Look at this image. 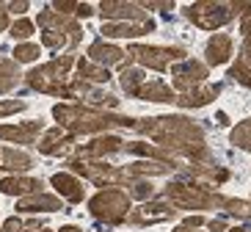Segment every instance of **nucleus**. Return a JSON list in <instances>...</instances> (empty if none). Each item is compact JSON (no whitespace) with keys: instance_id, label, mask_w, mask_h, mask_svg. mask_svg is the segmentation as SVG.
<instances>
[{"instance_id":"nucleus-40","label":"nucleus","mask_w":251,"mask_h":232,"mask_svg":"<svg viewBox=\"0 0 251 232\" xmlns=\"http://www.w3.org/2000/svg\"><path fill=\"white\" fill-rule=\"evenodd\" d=\"M6 25H8V14L3 11V8H0V30L6 28Z\"/></svg>"},{"instance_id":"nucleus-7","label":"nucleus","mask_w":251,"mask_h":232,"mask_svg":"<svg viewBox=\"0 0 251 232\" xmlns=\"http://www.w3.org/2000/svg\"><path fill=\"white\" fill-rule=\"evenodd\" d=\"M188 17L199 28L213 30L218 25L229 23L235 14H232V6H226V3H196V6H188Z\"/></svg>"},{"instance_id":"nucleus-13","label":"nucleus","mask_w":251,"mask_h":232,"mask_svg":"<svg viewBox=\"0 0 251 232\" xmlns=\"http://www.w3.org/2000/svg\"><path fill=\"white\" fill-rule=\"evenodd\" d=\"M39 133H42V122H25V125H17V128H0L3 141H17V144L36 141Z\"/></svg>"},{"instance_id":"nucleus-25","label":"nucleus","mask_w":251,"mask_h":232,"mask_svg":"<svg viewBox=\"0 0 251 232\" xmlns=\"http://www.w3.org/2000/svg\"><path fill=\"white\" fill-rule=\"evenodd\" d=\"M17 80V72H14V64L11 61H0V91H8Z\"/></svg>"},{"instance_id":"nucleus-36","label":"nucleus","mask_w":251,"mask_h":232,"mask_svg":"<svg viewBox=\"0 0 251 232\" xmlns=\"http://www.w3.org/2000/svg\"><path fill=\"white\" fill-rule=\"evenodd\" d=\"M210 230H213V232H224V230H226V224H224L221 218H213V221H210Z\"/></svg>"},{"instance_id":"nucleus-19","label":"nucleus","mask_w":251,"mask_h":232,"mask_svg":"<svg viewBox=\"0 0 251 232\" xmlns=\"http://www.w3.org/2000/svg\"><path fill=\"white\" fill-rule=\"evenodd\" d=\"M133 97L149 100V103H152V100H157V103H166V100H174V91H171L163 80H144L138 89H135Z\"/></svg>"},{"instance_id":"nucleus-2","label":"nucleus","mask_w":251,"mask_h":232,"mask_svg":"<svg viewBox=\"0 0 251 232\" xmlns=\"http://www.w3.org/2000/svg\"><path fill=\"white\" fill-rule=\"evenodd\" d=\"M52 116L61 122V128L69 130V133H97V130L105 128H135L133 119L127 116H116V113H102L97 108H89V105L72 103V105H55L52 108Z\"/></svg>"},{"instance_id":"nucleus-23","label":"nucleus","mask_w":251,"mask_h":232,"mask_svg":"<svg viewBox=\"0 0 251 232\" xmlns=\"http://www.w3.org/2000/svg\"><path fill=\"white\" fill-rule=\"evenodd\" d=\"M0 169H8V172H25V169H30V155L17 152V150H3V155H0Z\"/></svg>"},{"instance_id":"nucleus-18","label":"nucleus","mask_w":251,"mask_h":232,"mask_svg":"<svg viewBox=\"0 0 251 232\" xmlns=\"http://www.w3.org/2000/svg\"><path fill=\"white\" fill-rule=\"evenodd\" d=\"M52 188L55 191H61V196H67L69 202H80L83 199V185L77 177H72V174L61 172V174H52Z\"/></svg>"},{"instance_id":"nucleus-27","label":"nucleus","mask_w":251,"mask_h":232,"mask_svg":"<svg viewBox=\"0 0 251 232\" xmlns=\"http://www.w3.org/2000/svg\"><path fill=\"white\" fill-rule=\"evenodd\" d=\"M14 58L17 61H36L39 58V45H17Z\"/></svg>"},{"instance_id":"nucleus-9","label":"nucleus","mask_w":251,"mask_h":232,"mask_svg":"<svg viewBox=\"0 0 251 232\" xmlns=\"http://www.w3.org/2000/svg\"><path fill=\"white\" fill-rule=\"evenodd\" d=\"M171 75H174L177 89H182V94H185V91H193V89H199V86H201V80L207 77V67H204V64H199V61L185 58L182 64L171 67Z\"/></svg>"},{"instance_id":"nucleus-26","label":"nucleus","mask_w":251,"mask_h":232,"mask_svg":"<svg viewBox=\"0 0 251 232\" xmlns=\"http://www.w3.org/2000/svg\"><path fill=\"white\" fill-rule=\"evenodd\" d=\"M232 141H235L237 147H243V150H251V119L243 122V125L232 133Z\"/></svg>"},{"instance_id":"nucleus-34","label":"nucleus","mask_w":251,"mask_h":232,"mask_svg":"<svg viewBox=\"0 0 251 232\" xmlns=\"http://www.w3.org/2000/svg\"><path fill=\"white\" fill-rule=\"evenodd\" d=\"M243 64H246V67H251V39L243 45Z\"/></svg>"},{"instance_id":"nucleus-29","label":"nucleus","mask_w":251,"mask_h":232,"mask_svg":"<svg viewBox=\"0 0 251 232\" xmlns=\"http://www.w3.org/2000/svg\"><path fill=\"white\" fill-rule=\"evenodd\" d=\"M226 210L232 216H240V218H251V205L249 202H237V199H229Z\"/></svg>"},{"instance_id":"nucleus-17","label":"nucleus","mask_w":251,"mask_h":232,"mask_svg":"<svg viewBox=\"0 0 251 232\" xmlns=\"http://www.w3.org/2000/svg\"><path fill=\"white\" fill-rule=\"evenodd\" d=\"M152 28H155L152 20H144V23H111V25H102V33L105 36H144Z\"/></svg>"},{"instance_id":"nucleus-5","label":"nucleus","mask_w":251,"mask_h":232,"mask_svg":"<svg viewBox=\"0 0 251 232\" xmlns=\"http://www.w3.org/2000/svg\"><path fill=\"white\" fill-rule=\"evenodd\" d=\"M89 207H91V213H94L97 218H105V221L116 224V221L127 218L130 196H127L125 191H119V188H105V191H100V194L91 199Z\"/></svg>"},{"instance_id":"nucleus-4","label":"nucleus","mask_w":251,"mask_h":232,"mask_svg":"<svg viewBox=\"0 0 251 232\" xmlns=\"http://www.w3.org/2000/svg\"><path fill=\"white\" fill-rule=\"evenodd\" d=\"M166 199L177 207H188V210H204V207H226L229 199L213 194V191H204L199 185H185V182H174V185L166 188Z\"/></svg>"},{"instance_id":"nucleus-22","label":"nucleus","mask_w":251,"mask_h":232,"mask_svg":"<svg viewBox=\"0 0 251 232\" xmlns=\"http://www.w3.org/2000/svg\"><path fill=\"white\" fill-rule=\"evenodd\" d=\"M232 55V39L229 36H213L207 42V61L210 64H224Z\"/></svg>"},{"instance_id":"nucleus-38","label":"nucleus","mask_w":251,"mask_h":232,"mask_svg":"<svg viewBox=\"0 0 251 232\" xmlns=\"http://www.w3.org/2000/svg\"><path fill=\"white\" fill-rule=\"evenodd\" d=\"M199 224H204V218H201V216H193V218L185 221V227H199Z\"/></svg>"},{"instance_id":"nucleus-24","label":"nucleus","mask_w":251,"mask_h":232,"mask_svg":"<svg viewBox=\"0 0 251 232\" xmlns=\"http://www.w3.org/2000/svg\"><path fill=\"white\" fill-rule=\"evenodd\" d=\"M77 72H80L83 80H94V83H105V80H108V69L97 67V64H91V61H80V64H77Z\"/></svg>"},{"instance_id":"nucleus-12","label":"nucleus","mask_w":251,"mask_h":232,"mask_svg":"<svg viewBox=\"0 0 251 232\" xmlns=\"http://www.w3.org/2000/svg\"><path fill=\"white\" fill-rule=\"evenodd\" d=\"M100 8H102V17H108V20H127V23H144L147 20V14L135 3H102Z\"/></svg>"},{"instance_id":"nucleus-6","label":"nucleus","mask_w":251,"mask_h":232,"mask_svg":"<svg viewBox=\"0 0 251 232\" xmlns=\"http://www.w3.org/2000/svg\"><path fill=\"white\" fill-rule=\"evenodd\" d=\"M69 169L86 174V177H89L91 182H97V185H122V182H130V174L127 172H119V169H113V166H108V163H91V160H83V157L72 160Z\"/></svg>"},{"instance_id":"nucleus-10","label":"nucleus","mask_w":251,"mask_h":232,"mask_svg":"<svg viewBox=\"0 0 251 232\" xmlns=\"http://www.w3.org/2000/svg\"><path fill=\"white\" fill-rule=\"evenodd\" d=\"M72 141H75V133H67L64 128H55V130H47L45 133L39 150L45 152V155H64V152H69Z\"/></svg>"},{"instance_id":"nucleus-42","label":"nucleus","mask_w":251,"mask_h":232,"mask_svg":"<svg viewBox=\"0 0 251 232\" xmlns=\"http://www.w3.org/2000/svg\"><path fill=\"white\" fill-rule=\"evenodd\" d=\"M229 232H249V230H243V227H235V230H229Z\"/></svg>"},{"instance_id":"nucleus-41","label":"nucleus","mask_w":251,"mask_h":232,"mask_svg":"<svg viewBox=\"0 0 251 232\" xmlns=\"http://www.w3.org/2000/svg\"><path fill=\"white\" fill-rule=\"evenodd\" d=\"M61 232H83L80 227H61Z\"/></svg>"},{"instance_id":"nucleus-37","label":"nucleus","mask_w":251,"mask_h":232,"mask_svg":"<svg viewBox=\"0 0 251 232\" xmlns=\"http://www.w3.org/2000/svg\"><path fill=\"white\" fill-rule=\"evenodd\" d=\"M147 8H157V11H171V3H147Z\"/></svg>"},{"instance_id":"nucleus-1","label":"nucleus","mask_w":251,"mask_h":232,"mask_svg":"<svg viewBox=\"0 0 251 232\" xmlns=\"http://www.w3.org/2000/svg\"><path fill=\"white\" fill-rule=\"evenodd\" d=\"M135 130L169 147L171 152H185L193 160H207V150L201 144V130L182 116H160V119H141Z\"/></svg>"},{"instance_id":"nucleus-31","label":"nucleus","mask_w":251,"mask_h":232,"mask_svg":"<svg viewBox=\"0 0 251 232\" xmlns=\"http://www.w3.org/2000/svg\"><path fill=\"white\" fill-rule=\"evenodd\" d=\"M152 191H155V188H152V182H147V180H138L133 185V196H135V199H147V196H152Z\"/></svg>"},{"instance_id":"nucleus-3","label":"nucleus","mask_w":251,"mask_h":232,"mask_svg":"<svg viewBox=\"0 0 251 232\" xmlns=\"http://www.w3.org/2000/svg\"><path fill=\"white\" fill-rule=\"evenodd\" d=\"M39 25L45 28V45L52 47V50H58V47H75L80 42V28H77V23L69 20V17L52 14L50 8L42 11Z\"/></svg>"},{"instance_id":"nucleus-30","label":"nucleus","mask_w":251,"mask_h":232,"mask_svg":"<svg viewBox=\"0 0 251 232\" xmlns=\"http://www.w3.org/2000/svg\"><path fill=\"white\" fill-rule=\"evenodd\" d=\"M11 33H14L17 39H28L30 33H33V23H28V20H17V23L11 25Z\"/></svg>"},{"instance_id":"nucleus-11","label":"nucleus","mask_w":251,"mask_h":232,"mask_svg":"<svg viewBox=\"0 0 251 232\" xmlns=\"http://www.w3.org/2000/svg\"><path fill=\"white\" fill-rule=\"evenodd\" d=\"M122 147H125L122 138H116V135H102V138H94L91 144L80 147V157H83V160H97V157H102V155L119 152Z\"/></svg>"},{"instance_id":"nucleus-8","label":"nucleus","mask_w":251,"mask_h":232,"mask_svg":"<svg viewBox=\"0 0 251 232\" xmlns=\"http://www.w3.org/2000/svg\"><path fill=\"white\" fill-rule=\"evenodd\" d=\"M130 55L138 58V64L152 69H169L171 61L185 58L182 47H144V45H133L130 47Z\"/></svg>"},{"instance_id":"nucleus-15","label":"nucleus","mask_w":251,"mask_h":232,"mask_svg":"<svg viewBox=\"0 0 251 232\" xmlns=\"http://www.w3.org/2000/svg\"><path fill=\"white\" fill-rule=\"evenodd\" d=\"M89 55L100 64V67H119L122 61H125V52L119 50V47L113 45H105V42H94V45L89 47Z\"/></svg>"},{"instance_id":"nucleus-32","label":"nucleus","mask_w":251,"mask_h":232,"mask_svg":"<svg viewBox=\"0 0 251 232\" xmlns=\"http://www.w3.org/2000/svg\"><path fill=\"white\" fill-rule=\"evenodd\" d=\"M28 105L25 103H0V116H8V113H20L25 111Z\"/></svg>"},{"instance_id":"nucleus-43","label":"nucleus","mask_w":251,"mask_h":232,"mask_svg":"<svg viewBox=\"0 0 251 232\" xmlns=\"http://www.w3.org/2000/svg\"><path fill=\"white\" fill-rule=\"evenodd\" d=\"M177 232H191V227H179V230Z\"/></svg>"},{"instance_id":"nucleus-35","label":"nucleus","mask_w":251,"mask_h":232,"mask_svg":"<svg viewBox=\"0 0 251 232\" xmlns=\"http://www.w3.org/2000/svg\"><path fill=\"white\" fill-rule=\"evenodd\" d=\"M77 17H91V6H89V3H77Z\"/></svg>"},{"instance_id":"nucleus-33","label":"nucleus","mask_w":251,"mask_h":232,"mask_svg":"<svg viewBox=\"0 0 251 232\" xmlns=\"http://www.w3.org/2000/svg\"><path fill=\"white\" fill-rule=\"evenodd\" d=\"M20 218H8L6 224H3V232H20Z\"/></svg>"},{"instance_id":"nucleus-39","label":"nucleus","mask_w":251,"mask_h":232,"mask_svg":"<svg viewBox=\"0 0 251 232\" xmlns=\"http://www.w3.org/2000/svg\"><path fill=\"white\" fill-rule=\"evenodd\" d=\"M25 8H28V3L23 0V3H11V6H8V11H14V14H17V11H25Z\"/></svg>"},{"instance_id":"nucleus-21","label":"nucleus","mask_w":251,"mask_h":232,"mask_svg":"<svg viewBox=\"0 0 251 232\" xmlns=\"http://www.w3.org/2000/svg\"><path fill=\"white\" fill-rule=\"evenodd\" d=\"M58 207H61V202L50 194H30L17 205L20 213H30V210H58Z\"/></svg>"},{"instance_id":"nucleus-20","label":"nucleus","mask_w":251,"mask_h":232,"mask_svg":"<svg viewBox=\"0 0 251 232\" xmlns=\"http://www.w3.org/2000/svg\"><path fill=\"white\" fill-rule=\"evenodd\" d=\"M218 91H221V86H207V89L185 91V94H179V105L182 108H201V105H207L210 100L218 97Z\"/></svg>"},{"instance_id":"nucleus-14","label":"nucleus","mask_w":251,"mask_h":232,"mask_svg":"<svg viewBox=\"0 0 251 232\" xmlns=\"http://www.w3.org/2000/svg\"><path fill=\"white\" fill-rule=\"evenodd\" d=\"M0 191H6L11 196L42 194V180H36V177H6V180H0Z\"/></svg>"},{"instance_id":"nucleus-28","label":"nucleus","mask_w":251,"mask_h":232,"mask_svg":"<svg viewBox=\"0 0 251 232\" xmlns=\"http://www.w3.org/2000/svg\"><path fill=\"white\" fill-rule=\"evenodd\" d=\"M229 77H237L243 86H251V67H246L243 61H237L235 67L229 69Z\"/></svg>"},{"instance_id":"nucleus-16","label":"nucleus","mask_w":251,"mask_h":232,"mask_svg":"<svg viewBox=\"0 0 251 232\" xmlns=\"http://www.w3.org/2000/svg\"><path fill=\"white\" fill-rule=\"evenodd\" d=\"M171 216H174V207L160 205V202H152V205H147V207L141 210V213L130 216V224H157V221H169Z\"/></svg>"}]
</instances>
